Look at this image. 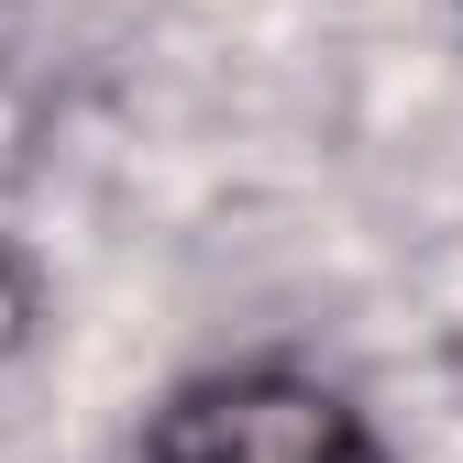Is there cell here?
Returning <instances> with one entry per match:
<instances>
[{
  "mask_svg": "<svg viewBox=\"0 0 463 463\" xmlns=\"http://www.w3.org/2000/svg\"><path fill=\"white\" fill-rule=\"evenodd\" d=\"M144 463H386V441L298 364H221L144 420Z\"/></svg>",
  "mask_w": 463,
  "mask_h": 463,
  "instance_id": "cell-1",
  "label": "cell"
},
{
  "mask_svg": "<svg viewBox=\"0 0 463 463\" xmlns=\"http://www.w3.org/2000/svg\"><path fill=\"white\" fill-rule=\"evenodd\" d=\"M23 309H33V298H23V265L0 254V354H12V342H23Z\"/></svg>",
  "mask_w": 463,
  "mask_h": 463,
  "instance_id": "cell-2",
  "label": "cell"
},
{
  "mask_svg": "<svg viewBox=\"0 0 463 463\" xmlns=\"http://www.w3.org/2000/svg\"><path fill=\"white\" fill-rule=\"evenodd\" d=\"M452 375H463V354H452Z\"/></svg>",
  "mask_w": 463,
  "mask_h": 463,
  "instance_id": "cell-3",
  "label": "cell"
}]
</instances>
